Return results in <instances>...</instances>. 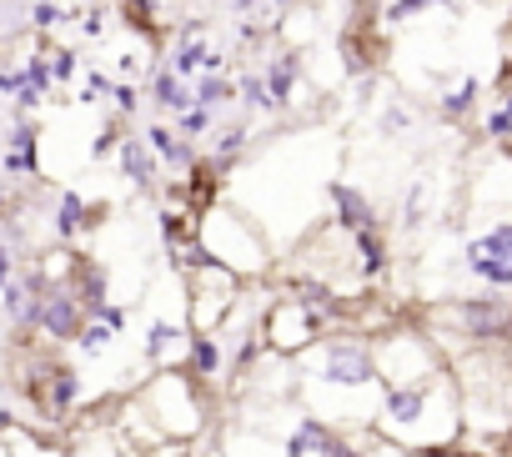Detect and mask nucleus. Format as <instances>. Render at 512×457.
<instances>
[{
	"label": "nucleus",
	"instance_id": "19",
	"mask_svg": "<svg viewBox=\"0 0 512 457\" xmlns=\"http://www.w3.org/2000/svg\"><path fill=\"white\" fill-rule=\"evenodd\" d=\"M76 221H81V201L66 196V211H61V232H76Z\"/></svg>",
	"mask_w": 512,
	"mask_h": 457
},
{
	"label": "nucleus",
	"instance_id": "6",
	"mask_svg": "<svg viewBox=\"0 0 512 457\" xmlns=\"http://www.w3.org/2000/svg\"><path fill=\"white\" fill-rule=\"evenodd\" d=\"M191 342H196V332H191V327H181V322H156V327H151V337H146L151 362H156V367H166V372H181V367L191 362Z\"/></svg>",
	"mask_w": 512,
	"mask_h": 457
},
{
	"label": "nucleus",
	"instance_id": "5",
	"mask_svg": "<svg viewBox=\"0 0 512 457\" xmlns=\"http://www.w3.org/2000/svg\"><path fill=\"white\" fill-rule=\"evenodd\" d=\"M216 447H221V457H287V432L277 437L262 422H236L216 437Z\"/></svg>",
	"mask_w": 512,
	"mask_h": 457
},
{
	"label": "nucleus",
	"instance_id": "8",
	"mask_svg": "<svg viewBox=\"0 0 512 457\" xmlns=\"http://www.w3.org/2000/svg\"><path fill=\"white\" fill-rule=\"evenodd\" d=\"M31 317H36L51 337H76V332H81V302H76V297H66V292L41 297V302L31 307Z\"/></svg>",
	"mask_w": 512,
	"mask_h": 457
},
{
	"label": "nucleus",
	"instance_id": "7",
	"mask_svg": "<svg viewBox=\"0 0 512 457\" xmlns=\"http://www.w3.org/2000/svg\"><path fill=\"white\" fill-rule=\"evenodd\" d=\"M332 201H337V226H342L347 237L377 232V211H372V201H367L357 186H347V181H332Z\"/></svg>",
	"mask_w": 512,
	"mask_h": 457
},
{
	"label": "nucleus",
	"instance_id": "15",
	"mask_svg": "<svg viewBox=\"0 0 512 457\" xmlns=\"http://www.w3.org/2000/svg\"><path fill=\"white\" fill-rule=\"evenodd\" d=\"M367 452L372 457H462V452H417V447H397V442H382L367 432Z\"/></svg>",
	"mask_w": 512,
	"mask_h": 457
},
{
	"label": "nucleus",
	"instance_id": "17",
	"mask_svg": "<svg viewBox=\"0 0 512 457\" xmlns=\"http://www.w3.org/2000/svg\"><path fill=\"white\" fill-rule=\"evenodd\" d=\"M427 6H457V0H392L387 16H392V21H407V16H417V11H427Z\"/></svg>",
	"mask_w": 512,
	"mask_h": 457
},
{
	"label": "nucleus",
	"instance_id": "16",
	"mask_svg": "<svg viewBox=\"0 0 512 457\" xmlns=\"http://www.w3.org/2000/svg\"><path fill=\"white\" fill-rule=\"evenodd\" d=\"M216 126V111H206V106H191V111H181V136L191 141V136H201V131H211Z\"/></svg>",
	"mask_w": 512,
	"mask_h": 457
},
{
	"label": "nucleus",
	"instance_id": "3",
	"mask_svg": "<svg viewBox=\"0 0 512 457\" xmlns=\"http://www.w3.org/2000/svg\"><path fill=\"white\" fill-rule=\"evenodd\" d=\"M372 342H377V377H382V387H412V382H427V377H437L447 367L442 347L427 337L422 322H397V327H387Z\"/></svg>",
	"mask_w": 512,
	"mask_h": 457
},
{
	"label": "nucleus",
	"instance_id": "1",
	"mask_svg": "<svg viewBox=\"0 0 512 457\" xmlns=\"http://www.w3.org/2000/svg\"><path fill=\"white\" fill-rule=\"evenodd\" d=\"M462 432H467V417H462V392H457L452 367L412 387H382L377 397L372 437L382 442L417 447V452H457Z\"/></svg>",
	"mask_w": 512,
	"mask_h": 457
},
{
	"label": "nucleus",
	"instance_id": "4",
	"mask_svg": "<svg viewBox=\"0 0 512 457\" xmlns=\"http://www.w3.org/2000/svg\"><path fill=\"white\" fill-rule=\"evenodd\" d=\"M457 267H462V277L472 287L497 292V297H512V211L482 221V232L462 242Z\"/></svg>",
	"mask_w": 512,
	"mask_h": 457
},
{
	"label": "nucleus",
	"instance_id": "10",
	"mask_svg": "<svg viewBox=\"0 0 512 457\" xmlns=\"http://www.w3.org/2000/svg\"><path fill=\"white\" fill-rule=\"evenodd\" d=\"M262 81H267V91H272V101H277V111H282V106L292 101L297 81H302L297 56H272V61H267V71H262Z\"/></svg>",
	"mask_w": 512,
	"mask_h": 457
},
{
	"label": "nucleus",
	"instance_id": "2",
	"mask_svg": "<svg viewBox=\"0 0 512 457\" xmlns=\"http://www.w3.org/2000/svg\"><path fill=\"white\" fill-rule=\"evenodd\" d=\"M196 387H201V382L181 367V372H161V377L136 397V407L146 412V427H151L156 442H196V432L211 427V422H206V402H201Z\"/></svg>",
	"mask_w": 512,
	"mask_h": 457
},
{
	"label": "nucleus",
	"instance_id": "21",
	"mask_svg": "<svg viewBox=\"0 0 512 457\" xmlns=\"http://www.w3.org/2000/svg\"><path fill=\"white\" fill-rule=\"evenodd\" d=\"M507 352H512V342H507Z\"/></svg>",
	"mask_w": 512,
	"mask_h": 457
},
{
	"label": "nucleus",
	"instance_id": "11",
	"mask_svg": "<svg viewBox=\"0 0 512 457\" xmlns=\"http://www.w3.org/2000/svg\"><path fill=\"white\" fill-rule=\"evenodd\" d=\"M477 101H482V81H477V76H462L452 91H442V96H437V111H442L447 121H457V116H467Z\"/></svg>",
	"mask_w": 512,
	"mask_h": 457
},
{
	"label": "nucleus",
	"instance_id": "9",
	"mask_svg": "<svg viewBox=\"0 0 512 457\" xmlns=\"http://www.w3.org/2000/svg\"><path fill=\"white\" fill-rule=\"evenodd\" d=\"M186 372H191L196 382H221V377L231 372V362H226V347H221V337H216V332H196Z\"/></svg>",
	"mask_w": 512,
	"mask_h": 457
},
{
	"label": "nucleus",
	"instance_id": "20",
	"mask_svg": "<svg viewBox=\"0 0 512 457\" xmlns=\"http://www.w3.org/2000/svg\"><path fill=\"white\" fill-rule=\"evenodd\" d=\"M0 282H6V257H0Z\"/></svg>",
	"mask_w": 512,
	"mask_h": 457
},
{
	"label": "nucleus",
	"instance_id": "12",
	"mask_svg": "<svg viewBox=\"0 0 512 457\" xmlns=\"http://www.w3.org/2000/svg\"><path fill=\"white\" fill-rule=\"evenodd\" d=\"M151 151H156L161 161H171V166H196L191 141H186V136H176V131H166V126H151Z\"/></svg>",
	"mask_w": 512,
	"mask_h": 457
},
{
	"label": "nucleus",
	"instance_id": "14",
	"mask_svg": "<svg viewBox=\"0 0 512 457\" xmlns=\"http://www.w3.org/2000/svg\"><path fill=\"white\" fill-rule=\"evenodd\" d=\"M241 146H246V126H226V131H216V151H211L216 176H226V171H231V161L241 156Z\"/></svg>",
	"mask_w": 512,
	"mask_h": 457
},
{
	"label": "nucleus",
	"instance_id": "13",
	"mask_svg": "<svg viewBox=\"0 0 512 457\" xmlns=\"http://www.w3.org/2000/svg\"><path fill=\"white\" fill-rule=\"evenodd\" d=\"M66 457H141L116 427H106V432H96V442H81L76 452H66Z\"/></svg>",
	"mask_w": 512,
	"mask_h": 457
},
{
	"label": "nucleus",
	"instance_id": "18",
	"mask_svg": "<svg viewBox=\"0 0 512 457\" xmlns=\"http://www.w3.org/2000/svg\"><path fill=\"white\" fill-rule=\"evenodd\" d=\"M407 126H412V116H407L402 106H387V116H382V131L392 136V131H407Z\"/></svg>",
	"mask_w": 512,
	"mask_h": 457
}]
</instances>
